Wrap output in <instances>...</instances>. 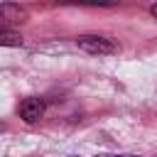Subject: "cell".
I'll use <instances>...</instances> for the list:
<instances>
[{
  "instance_id": "6da1fadb",
  "label": "cell",
  "mask_w": 157,
  "mask_h": 157,
  "mask_svg": "<svg viewBox=\"0 0 157 157\" xmlns=\"http://www.w3.org/2000/svg\"><path fill=\"white\" fill-rule=\"evenodd\" d=\"M76 47L83 49L86 54H115L118 52V44L105 34H81L76 39Z\"/></svg>"
},
{
  "instance_id": "7a4b0ae2",
  "label": "cell",
  "mask_w": 157,
  "mask_h": 157,
  "mask_svg": "<svg viewBox=\"0 0 157 157\" xmlns=\"http://www.w3.org/2000/svg\"><path fill=\"white\" fill-rule=\"evenodd\" d=\"M44 110H47V103H44V98H37V96H29L17 105V113L25 123H37L44 115Z\"/></svg>"
},
{
  "instance_id": "3957f363",
  "label": "cell",
  "mask_w": 157,
  "mask_h": 157,
  "mask_svg": "<svg viewBox=\"0 0 157 157\" xmlns=\"http://www.w3.org/2000/svg\"><path fill=\"white\" fill-rule=\"evenodd\" d=\"M0 17L5 22H22L25 20V10H20L17 5H0Z\"/></svg>"
},
{
  "instance_id": "277c9868",
  "label": "cell",
  "mask_w": 157,
  "mask_h": 157,
  "mask_svg": "<svg viewBox=\"0 0 157 157\" xmlns=\"http://www.w3.org/2000/svg\"><path fill=\"white\" fill-rule=\"evenodd\" d=\"M0 44H5V47H20L22 37H20V32H12V29L2 27L0 29Z\"/></svg>"
},
{
  "instance_id": "5b68a950",
  "label": "cell",
  "mask_w": 157,
  "mask_h": 157,
  "mask_svg": "<svg viewBox=\"0 0 157 157\" xmlns=\"http://www.w3.org/2000/svg\"><path fill=\"white\" fill-rule=\"evenodd\" d=\"M96 157H140V155H130V152H103V155H96Z\"/></svg>"
},
{
  "instance_id": "8992f818",
  "label": "cell",
  "mask_w": 157,
  "mask_h": 157,
  "mask_svg": "<svg viewBox=\"0 0 157 157\" xmlns=\"http://www.w3.org/2000/svg\"><path fill=\"white\" fill-rule=\"evenodd\" d=\"M150 12H152V15L157 17V5H152V7H150Z\"/></svg>"
}]
</instances>
